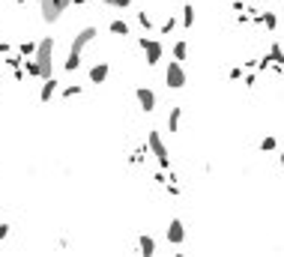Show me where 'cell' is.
<instances>
[{
  "label": "cell",
  "instance_id": "cell-1",
  "mask_svg": "<svg viewBox=\"0 0 284 257\" xmlns=\"http://www.w3.org/2000/svg\"><path fill=\"white\" fill-rule=\"evenodd\" d=\"M33 60L42 66V78H54V66H51V63H54V39H51V36L39 39Z\"/></svg>",
  "mask_w": 284,
  "mask_h": 257
},
{
  "label": "cell",
  "instance_id": "cell-2",
  "mask_svg": "<svg viewBox=\"0 0 284 257\" xmlns=\"http://www.w3.org/2000/svg\"><path fill=\"white\" fill-rule=\"evenodd\" d=\"M69 3H72V0H39V15H42V21H45V24L60 21V15L69 9Z\"/></svg>",
  "mask_w": 284,
  "mask_h": 257
},
{
  "label": "cell",
  "instance_id": "cell-3",
  "mask_svg": "<svg viewBox=\"0 0 284 257\" xmlns=\"http://www.w3.org/2000/svg\"><path fill=\"white\" fill-rule=\"evenodd\" d=\"M147 147H150V153L156 156V162L162 165V171H168V168H171V159H168V147H165V141H162V135H159L156 129L147 135Z\"/></svg>",
  "mask_w": 284,
  "mask_h": 257
},
{
  "label": "cell",
  "instance_id": "cell-4",
  "mask_svg": "<svg viewBox=\"0 0 284 257\" xmlns=\"http://www.w3.org/2000/svg\"><path fill=\"white\" fill-rule=\"evenodd\" d=\"M186 84H189V78H186L183 63H180V60L168 63V69H165V87H171V90H183Z\"/></svg>",
  "mask_w": 284,
  "mask_h": 257
},
{
  "label": "cell",
  "instance_id": "cell-5",
  "mask_svg": "<svg viewBox=\"0 0 284 257\" xmlns=\"http://www.w3.org/2000/svg\"><path fill=\"white\" fill-rule=\"evenodd\" d=\"M96 36H99V33H96V27H84V30L72 39V48H69V54H66V57H78V60H81V51H84Z\"/></svg>",
  "mask_w": 284,
  "mask_h": 257
},
{
  "label": "cell",
  "instance_id": "cell-6",
  "mask_svg": "<svg viewBox=\"0 0 284 257\" xmlns=\"http://www.w3.org/2000/svg\"><path fill=\"white\" fill-rule=\"evenodd\" d=\"M138 45H141L144 54H147V66H156V63L162 60V54H165V45H162L159 39H138Z\"/></svg>",
  "mask_w": 284,
  "mask_h": 257
},
{
  "label": "cell",
  "instance_id": "cell-7",
  "mask_svg": "<svg viewBox=\"0 0 284 257\" xmlns=\"http://www.w3.org/2000/svg\"><path fill=\"white\" fill-rule=\"evenodd\" d=\"M135 96H138V105H141L144 114H153V111H156V93H153L150 87H138Z\"/></svg>",
  "mask_w": 284,
  "mask_h": 257
},
{
  "label": "cell",
  "instance_id": "cell-8",
  "mask_svg": "<svg viewBox=\"0 0 284 257\" xmlns=\"http://www.w3.org/2000/svg\"><path fill=\"white\" fill-rule=\"evenodd\" d=\"M168 243H171V246H183V243H186V225H183L180 219H174V222L168 225Z\"/></svg>",
  "mask_w": 284,
  "mask_h": 257
},
{
  "label": "cell",
  "instance_id": "cell-9",
  "mask_svg": "<svg viewBox=\"0 0 284 257\" xmlns=\"http://www.w3.org/2000/svg\"><path fill=\"white\" fill-rule=\"evenodd\" d=\"M108 78V63H96V66H90V81L93 84H102Z\"/></svg>",
  "mask_w": 284,
  "mask_h": 257
},
{
  "label": "cell",
  "instance_id": "cell-10",
  "mask_svg": "<svg viewBox=\"0 0 284 257\" xmlns=\"http://www.w3.org/2000/svg\"><path fill=\"white\" fill-rule=\"evenodd\" d=\"M138 249H141V255H144V257H153V255H156V240L144 234V237L138 240Z\"/></svg>",
  "mask_w": 284,
  "mask_h": 257
},
{
  "label": "cell",
  "instance_id": "cell-11",
  "mask_svg": "<svg viewBox=\"0 0 284 257\" xmlns=\"http://www.w3.org/2000/svg\"><path fill=\"white\" fill-rule=\"evenodd\" d=\"M57 87H60V84H57V78H45V87H42L39 99H42V102H51V96L57 93Z\"/></svg>",
  "mask_w": 284,
  "mask_h": 257
},
{
  "label": "cell",
  "instance_id": "cell-12",
  "mask_svg": "<svg viewBox=\"0 0 284 257\" xmlns=\"http://www.w3.org/2000/svg\"><path fill=\"white\" fill-rule=\"evenodd\" d=\"M186 57H189V42H186V39H180V42L174 45V60L186 63Z\"/></svg>",
  "mask_w": 284,
  "mask_h": 257
},
{
  "label": "cell",
  "instance_id": "cell-13",
  "mask_svg": "<svg viewBox=\"0 0 284 257\" xmlns=\"http://www.w3.org/2000/svg\"><path fill=\"white\" fill-rule=\"evenodd\" d=\"M24 72H27L30 78H42V66H39L33 57H30V60H24Z\"/></svg>",
  "mask_w": 284,
  "mask_h": 257
},
{
  "label": "cell",
  "instance_id": "cell-14",
  "mask_svg": "<svg viewBox=\"0 0 284 257\" xmlns=\"http://www.w3.org/2000/svg\"><path fill=\"white\" fill-rule=\"evenodd\" d=\"M180 120H183V108H171V117H168V129L177 132L180 129Z\"/></svg>",
  "mask_w": 284,
  "mask_h": 257
},
{
  "label": "cell",
  "instance_id": "cell-15",
  "mask_svg": "<svg viewBox=\"0 0 284 257\" xmlns=\"http://www.w3.org/2000/svg\"><path fill=\"white\" fill-rule=\"evenodd\" d=\"M108 30H111L114 36H129V24H126V21H111Z\"/></svg>",
  "mask_w": 284,
  "mask_h": 257
},
{
  "label": "cell",
  "instance_id": "cell-16",
  "mask_svg": "<svg viewBox=\"0 0 284 257\" xmlns=\"http://www.w3.org/2000/svg\"><path fill=\"white\" fill-rule=\"evenodd\" d=\"M183 24H186V27H192V24H195V6H192V3H186V6H183Z\"/></svg>",
  "mask_w": 284,
  "mask_h": 257
},
{
  "label": "cell",
  "instance_id": "cell-17",
  "mask_svg": "<svg viewBox=\"0 0 284 257\" xmlns=\"http://www.w3.org/2000/svg\"><path fill=\"white\" fill-rule=\"evenodd\" d=\"M261 21H264V27H267V30H276V27H279L276 12H264V15H261Z\"/></svg>",
  "mask_w": 284,
  "mask_h": 257
},
{
  "label": "cell",
  "instance_id": "cell-18",
  "mask_svg": "<svg viewBox=\"0 0 284 257\" xmlns=\"http://www.w3.org/2000/svg\"><path fill=\"white\" fill-rule=\"evenodd\" d=\"M36 45H39V42H21V45H18V54H21V57H33V54H36Z\"/></svg>",
  "mask_w": 284,
  "mask_h": 257
},
{
  "label": "cell",
  "instance_id": "cell-19",
  "mask_svg": "<svg viewBox=\"0 0 284 257\" xmlns=\"http://www.w3.org/2000/svg\"><path fill=\"white\" fill-rule=\"evenodd\" d=\"M270 57H273L279 66H284V51H282V45H279V42H273V48H270Z\"/></svg>",
  "mask_w": 284,
  "mask_h": 257
},
{
  "label": "cell",
  "instance_id": "cell-20",
  "mask_svg": "<svg viewBox=\"0 0 284 257\" xmlns=\"http://www.w3.org/2000/svg\"><path fill=\"white\" fill-rule=\"evenodd\" d=\"M81 90H84V87H78V84H69V87H63L60 93H63V99H69V96H78Z\"/></svg>",
  "mask_w": 284,
  "mask_h": 257
},
{
  "label": "cell",
  "instance_id": "cell-21",
  "mask_svg": "<svg viewBox=\"0 0 284 257\" xmlns=\"http://www.w3.org/2000/svg\"><path fill=\"white\" fill-rule=\"evenodd\" d=\"M138 21H141V27H144V30H150V27H153V21H150V15H147V12H138Z\"/></svg>",
  "mask_w": 284,
  "mask_h": 257
},
{
  "label": "cell",
  "instance_id": "cell-22",
  "mask_svg": "<svg viewBox=\"0 0 284 257\" xmlns=\"http://www.w3.org/2000/svg\"><path fill=\"white\" fill-rule=\"evenodd\" d=\"M261 150H264V153L276 150V138H264V141H261Z\"/></svg>",
  "mask_w": 284,
  "mask_h": 257
},
{
  "label": "cell",
  "instance_id": "cell-23",
  "mask_svg": "<svg viewBox=\"0 0 284 257\" xmlns=\"http://www.w3.org/2000/svg\"><path fill=\"white\" fill-rule=\"evenodd\" d=\"M174 27H177V18H168V21H165V24H162V33H171V30H174Z\"/></svg>",
  "mask_w": 284,
  "mask_h": 257
},
{
  "label": "cell",
  "instance_id": "cell-24",
  "mask_svg": "<svg viewBox=\"0 0 284 257\" xmlns=\"http://www.w3.org/2000/svg\"><path fill=\"white\" fill-rule=\"evenodd\" d=\"M240 78H243V66H234L231 69V81H240Z\"/></svg>",
  "mask_w": 284,
  "mask_h": 257
},
{
  "label": "cell",
  "instance_id": "cell-25",
  "mask_svg": "<svg viewBox=\"0 0 284 257\" xmlns=\"http://www.w3.org/2000/svg\"><path fill=\"white\" fill-rule=\"evenodd\" d=\"M6 63H9V66H12V69H18V66H21V63H24V60H21V57H9V60H6Z\"/></svg>",
  "mask_w": 284,
  "mask_h": 257
},
{
  "label": "cell",
  "instance_id": "cell-26",
  "mask_svg": "<svg viewBox=\"0 0 284 257\" xmlns=\"http://www.w3.org/2000/svg\"><path fill=\"white\" fill-rule=\"evenodd\" d=\"M9 51H12V45L9 42H0V54H9Z\"/></svg>",
  "mask_w": 284,
  "mask_h": 257
},
{
  "label": "cell",
  "instance_id": "cell-27",
  "mask_svg": "<svg viewBox=\"0 0 284 257\" xmlns=\"http://www.w3.org/2000/svg\"><path fill=\"white\" fill-rule=\"evenodd\" d=\"M114 6H117V9H126V6H132V0H117Z\"/></svg>",
  "mask_w": 284,
  "mask_h": 257
},
{
  "label": "cell",
  "instance_id": "cell-28",
  "mask_svg": "<svg viewBox=\"0 0 284 257\" xmlns=\"http://www.w3.org/2000/svg\"><path fill=\"white\" fill-rule=\"evenodd\" d=\"M9 237V225H0V240H6Z\"/></svg>",
  "mask_w": 284,
  "mask_h": 257
},
{
  "label": "cell",
  "instance_id": "cell-29",
  "mask_svg": "<svg viewBox=\"0 0 284 257\" xmlns=\"http://www.w3.org/2000/svg\"><path fill=\"white\" fill-rule=\"evenodd\" d=\"M72 3H75V6H84V3H87V0H72Z\"/></svg>",
  "mask_w": 284,
  "mask_h": 257
},
{
  "label": "cell",
  "instance_id": "cell-30",
  "mask_svg": "<svg viewBox=\"0 0 284 257\" xmlns=\"http://www.w3.org/2000/svg\"><path fill=\"white\" fill-rule=\"evenodd\" d=\"M102 3H105V6H114V3H117V0H102Z\"/></svg>",
  "mask_w": 284,
  "mask_h": 257
},
{
  "label": "cell",
  "instance_id": "cell-31",
  "mask_svg": "<svg viewBox=\"0 0 284 257\" xmlns=\"http://www.w3.org/2000/svg\"><path fill=\"white\" fill-rule=\"evenodd\" d=\"M282 165H284V153H282Z\"/></svg>",
  "mask_w": 284,
  "mask_h": 257
},
{
  "label": "cell",
  "instance_id": "cell-32",
  "mask_svg": "<svg viewBox=\"0 0 284 257\" xmlns=\"http://www.w3.org/2000/svg\"><path fill=\"white\" fill-rule=\"evenodd\" d=\"M18 3H27V0H18Z\"/></svg>",
  "mask_w": 284,
  "mask_h": 257
}]
</instances>
